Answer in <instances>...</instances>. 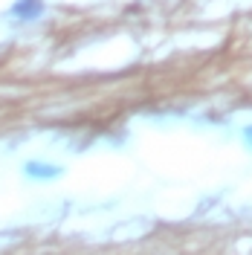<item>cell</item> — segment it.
<instances>
[{
    "label": "cell",
    "mask_w": 252,
    "mask_h": 255,
    "mask_svg": "<svg viewBox=\"0 0 252 255\" xmlns=\"http://www.w3.org/2000/svg\"><path fill=\"white\" fill-rule=\"evenodd\" d=\"M44 12V3L41 0H20L15 3V9H12V15L20 17V20H32V17H38Z\"/></svg>",
    "instance_id": "2"
},
{
    "label": "cell",
    "mask_w": 252,
    "mask_h": 255,
    "mask_svg": "<svg viewBox=\"0 0 252 255\" xmlns=\"http://www.w3.org/2000/svg\"><path fill=\"white\" fill-rule=\"evenodd\" d=\"M23 174L32 180H49V177H58L61 168L58 165H47V162H26L23 165Z\"/></svg>",
    "instance_id": "1"
}]
</instances>
